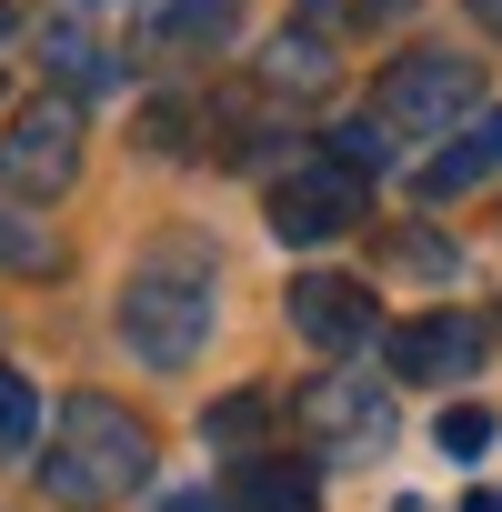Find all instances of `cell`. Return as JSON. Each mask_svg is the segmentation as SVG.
<instances>
[{
  "instance_id": "cell-1",
  "label": "cell",
  "mask_w": 502,
  "mask_h": 512,
  "mask_svg": "<svg viewBox=\"0 0 502 512\" xmlns=\"http://www.w3.org/2000/svg\"><path fill=\"white\" fill-rule=\"evenodd\" d=\"M151 482V422L111 392H71L51 412V452H41V492L61 512H111Z\"/></svg>"
},
{
  "instance_id": "cell-2",
  "label": "cell",
  "mask_w": 502,
  "mask_h": 512,
  "mask_svg": "<svg viewBox=\"0 0 502 512\" xmlns=\"http://www.w3.org/2000/svg\"><path fill=\"white\" fill-rule=\"evenodd\" d=\"M121 342H131L151 372L201 362V342H211V262H201L191 241H161L151 262L121 282Z\"/></svg>"
},
{
  "instance_id": "cell-3",
  "label": "cell",
  "mask_w": 502,
  "mask_h": 512,
  "mask_svg": "<svg viewBox=\"0 0 502 512\" xmlns=\"http://www.w3.org/2000/svg\"><path fill=\"white\" fill-rule=\"evenodd\" d=\"M482 111V51H402L372 81V131L382 141H442Z\"/></svg>"
},
{
  "instance_id": "cell-4",
  "label": "cell",
  "mask_w": 502,
  "mask_h": 512,
  "mask_svg": "<svg viewBox=\"0 0 502 512\" xmlns=\"http://www.w3.org/2000/svg\"><path fill=\"white\" fill-rule=\"evenodd\" d=\"M81 181V101L71 91H41L11 111V131H0V191L11 201H61Z\"/></svg>"
},
{
  "instance_id": "cell-5",
  "label": "cell",
  "mask_w": 502,
  "mask_h": 512,
  "mask_svg": "<svg viewBox=\"0 0 502 512\" xmlns=\"http://www.w3.org/2000/svg\"><path fill=\"white\" fill-rule=\"evenodd\" d=\"M292 412H302V442L332 452V462H382L392 452V382H372V372H312Z\"/></svg>"
},
{
  "instance_id": "cell-6",
  "label": "cell",
  "mask_w": 502,
  "mask_h": 512,
  "mask_svg": "<svg viewBox=\"0 0 502 512\" xmlns=\"http://www.w3.org/2000/svg\"><path fill=\"white\" fill-rule=\"evenodd\" d=\"M362 211H372V171H352L342 151H312L272 181V231L282 241H342Z\"/></svg>"
},
{
  "instance_id": "cell-7",
  "label": "cell",
  "mask_w": 502,
  "mask_h": 512,
  "mask_svg": "<svg viewBox=\"0 0 502 512\" xmlns=\"http://www.w3.org/2000/svg\"><path fill=\"white\" fill-rule=\"evenodd\" d=\"M482 352H492V332H482L472 312H422V322H392V332H382L392 382H472Z\"/></svg>"
},
{
  "instance_id": "cell-8",
  "label": "cell",
  "mask_w": 502,
  "mask_h": 512,
  "mask_svg": "<svg viewBox=\"0 0 502 512\" xmlns=\"http://www.w3.org/2000/svg\"><path fill=\"white\" fill-rule=\"evenodd\" d=\"M282 312H292V332H302L312 352H362V342L382 332V312H372V292H362L352 272H302Z\"/></svg>"
},
{
  "instance_id": "cell-9",
  "label": "cell",
  "mask_w": 502,
  "mask_h": 512,
  "mask_svg": "<svg viewBox=\"0 0 502 512\" xmlns=\"http://www.w3.org/2000/svg\"><path fill=\"white\" fill-rule=\"evenodd\" d=\"M231 512H322V472L292 452H241L231 472Z\"/></svg>"
},
{
  "instance_id": "cell-10",
  "label": "cell",
  "mask_w": 502,
  "mask_h": 512,
  "mask_svg": "<svg viewBox=\"0 0 502 512\" xmlns=\"http://www.w3.org/2000/svg\"><path fill=\"white\" fill-rule=\"evenodd\" d=\"M492 171H502V101H492V111H472V131H462L452 151H432L422 191H432V201H452V191H472V181H492Z\"/></svg>"
},
{
  "instance_id": "cell-11",
  "label": "cell",
  "mask_w": 502,
  "mask_h": 512,
  "mask_svg": "<svg viewBox=\"0 0 502 512\" xmlns=\"http://www.w3.org/2000/svg\"><path fill=\"white\" fill-rule=\"evenodd\" d=\"M241 31V0H151V51H221Z\"/></svg>"
},
{
  "instance_id": "cell-12",
  "label": "cell",
  "mask_w": 502,
  "mask_h": 512,
  "mask_svg": "<svg viewBox=\"0 0 502 512\" xmlns=\"http://www.w3.org/2000/svg\"><path fill=\"white\" fill-rule=\"evenodd\" d=\"M262 91H332V41L282 31V41L262 51Z\"/></svg>"
},
{
  "instance_id": "cell-13",
  "label": "cell",
  "mask_w": 502,
  "mask_h": 512,
  "mask_svg": "<svg viewBox=\"0 0 502 512\" xmlns=\"http://www.w3.org/2000/svg\"><path fill=\"white\" fill-rule=\"evenodd\" d=\"M402 11V0H302V31L312 41H362V31H382Z\"/></svg>"
},
{
  "instance_id": "cell-14",
  "label": "cell",
  "mask_w": 502,
  "mask_h": 512,
  "mask_svg": "<svg viewBox=\"0 0 502 512\" xmlns=\"http://www.w3.org/2000/svg\"><path fill=\"white\" fill-rule=\"evenodd\" d=\"M41 61H51L61 81H81V91H91V81H111L101 41H91V31H71V21H41Z\"/></svg>"
},
{
  "instance_id": "cell-15",
  "label": "cell",
  "mask_w": 502,
  "mask_h": 512,
  "mask_svg": "<svg viewBox=\"0 0 502 512\" xmlns=\"http://www.w3.org/2000/svg\"><path fill=\"white\" fill-rule=\"evenodd\" d=\"M31 442H41V392L0 372V462H31Z\"/></svg>"
},
{
  "instance_id": "cell-16",
  "label": "cell",
  "mask_w": 502,
  "mask_h": 512,
  "mask_svg": "<svg viewBox=\"0 0 502 512\" xmlns=\"http://www.w3.org/2000/svg\"><path fill=\"white\" fill-rule=\"evenodd\" d=\"M0 272H61V241L21 211H0Z\"/></svg>"
},
{
  "instance_id": "cell-17",
  "label": "cell",
  "mask_w": 502,
  "mask_h": 512,
  "mask_svg": "<svg viewBox=\"0 0 502 512\" xmlns=\"http://www.w3.org/2000/svg\"><path fill=\"white\" fill-rule=\"evenodd\" d=\"M442 452H452V462L492 452V412H482V402H452V412H442Z\"/></svg>"
},
{
  "instance_id": "cell-18",
  "label": "cell",
  "mask_w": 502,
  "mask_h": 512,
  "mask_svg": "<svg viewBox=\"0 0 502 512\" xmlns=\"http://www.w3.org/2000/svg\"><path fill=\"white\" fill-rule=\"evenodd\" d=\"M251 432H262V402H251V392H241V402H221V412H211V442H251Z\"/></svg>"
},
{
  "instance_id": "cell-19",
  "label": "cell",
  "mask_w": 502,
  "mask_h": 512,
  "mask_svg": "<svg viewBox=\"0 0 502 512\" xmlns=\"http://www.w3.org/2000/svg\"><path fill=\"white\" fill-rule=\"evenodd\" d=\"M161 512H231V492H171Z\"/></svg>"
},
{
  "instance_id": "cell-20",
  "label": "cell",
  "mask_w": 502,
  "mask_h": 512,
  "mask_svg": "<svg viewBox=\"0 0 502 512\" xmlns=\"http://www.w3.org/2000/svg\"><path fill=\"white\" fill-rule=\"evenodd\" d=\"M462 512H502V492H472V502H462Z\"/></svg>"
},
{
  "instance_id": "cell-21",
  "label": "cell",
  "mask_w": 502,
  "mask_h": 512,
  "mask_svg": "<svg viewBox=\"0 0 502 512\" xmlns=\"http://www.w3.org/2000/svg\"><path fill=\"white\" fill-rule=\"evenodd\" d=\"M0 31H11V0H0Z\"/></svg>"
},
{
  "instance_id": "cell-22",
  "label": "cell",
  "mask_w": 502,
  "mask_h": 512,
  "mask_svg": "<svg viewBox=\"0 0 502 512\" xmlns=\"http://www.w3.org/2000/svg\"><path fill=\"white\" fill-rule=\"evenodd\" d=\"M402 512H422V502H402Z\"/></svg>"
}]
</instances>
